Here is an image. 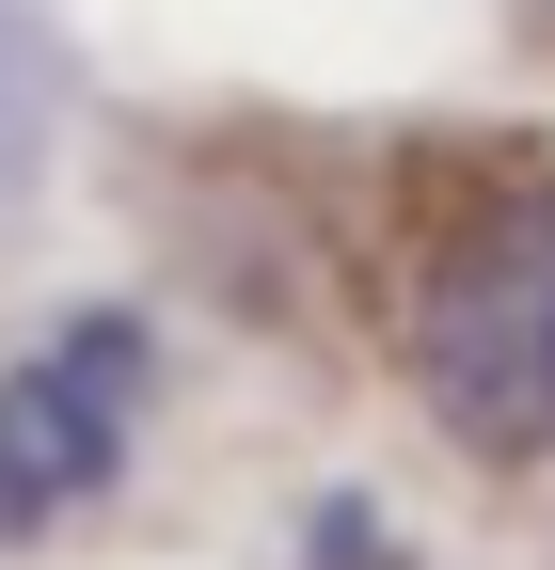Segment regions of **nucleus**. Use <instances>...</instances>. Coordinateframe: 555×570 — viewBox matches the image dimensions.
<instances>
[{"instance_id": "nucleus-1", "label": "nucleus", "mask_w": 555, "mask_h": 570, "mask_svg": "<svg viewBox=\"0 0 555 570\" xmlns=\"http://www.w3.org/2000/svg\"><path fill=\"white\" fill-rule=\"evenodd\" d=\"M412 396H429L476 460H555V175H524L508 206L412 269Z\"/></svg>"}, {"instance_id": "nucleus-2", "label": "nucleus", "mask_w": 555, "mask_h": 570, "mask_svg": "<svg viewBox=\"0 0 555 570\" xmlns=\"http://www.w3.org/2000/svg\"><path fill=\"white\" fill-rule=\"evenodd\" d=\"M127 412H144V317H80L0 381V539L64 523L80 491H111Z\"/></svg>"}, {"instance_id": "nucleus-3", "label": "nucleus", "mask_w": 555, "mask_h": 570, "mask_svg": "<svg viewBox=\"0 0 555 570\" xmlns=\"http://www.w3.org/2000/svg\"><path fill=\"white\" fill-rule=\"evenodd\" d=\"M318 570H397V554H381V523H366V508H333V523H318Z\"/></svg>"}]
</instances>
